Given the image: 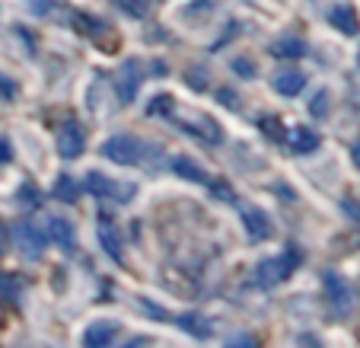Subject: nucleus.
Returning a JSON list of instances; mask_svg holds the SVG:
<instances>
[{
  "instance_id": "obj_1",
  "label": "nucleus",
  "mask_w": 360,
  "mask_h": 348,
  "mask_svg": "<svg viewBox=\"0 0 360 348\" xmlns=\"http://www.w3.org/2000/svg\"><path fill=\"white\" fill-rule=\"evenodd\" d=\"M297 266H300L297 249H287L284 256H271V259L259 262V268H255V285H262V287L281 285V281H287L293 272H297Z\"/></svg>"
},
{
  "instance_id": "obj_2",
  "label": "nucleus",
  "mask_w": 360,
  "mask_h": 348,
  "mask_svg": "<svg viewBox=\"0 0 360 348\" xmlns=\"http://www.w3.org/2000/svg\"><path fill=\"white\" fill-rule=\"evenodd\" d=\"M102 154L112 160V163H118V166H134V163H141V141L137 137H131V135H115V137H109V141L102 144Z\"/></svg>"
},
{
  "instance_id": "obj_3",
  "label": "nucleus",
  "mask_w": 360,
  "mask_h": 348,
  "mask_svg": "<svg viewBox=\"0 0 360 348\" xmlns=\"http://www.w3.org/2000/svg\"><path fill=\"white\" fill-rule=\"evenodd\" d=\"M326 294H328V304H332V310H335V316H347L351 313V307H354V294H351V287H347V281L341 278L338 272H326Z\"/></svg>"
},
{
  "instance_id": "obj_4",
  "label": "nucleus",
  "mask_w": 360,
  "mask_h": 348,
  "mask_svg": "<svg viewBox=\"0 0 360 348\" xmlns=\"http://www.w3.org/2000/svg\"><path fill=\"white\" fill-rule=\"evenodd\" d=\"M13 240H16V249H20L22 256H29V259H39V256L45 253V243H48V237L35 224H20L13 233Z\"/></svg>"
},
{
  "instance_id": "obj_5",
  "label": "nucleus",
  "mask_w": 360,
  "mask_h": 348,
  "mask_svg": "<svg viewBox=\"0 0 360 348\" xmlns=\"http://www.w3.org/2000/svg\"><path fill=\"white\" fill-rule=\"evenodd\" d=\"M58 154L64 160H77L83 154V131L77 122H64L58 131Z\"/></svg>"
},
{
  "instance_id": "obj_6",
  "label": "nucleus",
  "mask_w": 360,
  "mask_h": 348,
  "mask_svg": "<svg viewBox=\"0 0 360 348\" xmlns=\"http://www.w3.org/2000/svg\"><path fill=\"white\" fill-rule=\"evenodd\" d=\"M141 61H128L122 70H118V103L128 106L137 96V87H141Z\"/></svg>"
},
{
  "instance_id": "obj_7",
  "label": "nucleus",
  "mask_w": 360,
  "mask_h": 348,
  "mask_svg": "<svg viewBox=\"0 0 360 348\" xmlns=\"http://www.w3.org/2000/svg\"><path fill=\"white\" fill-rule=\"evenodd\" d=\"M243 224H245V233H249L252 243H265V240L271 237V220H268V214L259 211V208H245Z\"/></svg>"
},
{
  "instance_id": "obj_8",
  "label": "nucleus",
  "mask_w": 360,
  "mask_h": 348,
  "mask_svg": "<svg viewBox=\"0 0 360 348\" xmlns=\"http://www.w3.org/2000/svg\"><path fill=\"white\" fill-rule=\"evenodd\" d=\"M328 23H332L338 32H345V35H357L360 32V16H357V10H354L351 4H335V7L328 10Z\"/></svg>"
},
{
  "instance_id": "obj_9",
  "label": "nucleus",
  "mask_w": 360,
  "mask_h": 348,
  "mask_svg": "<svg viewBox=\"0 0 360 348\" xmlns=\"http://www.w3.org/2000/svg\"><path fill=\"white\" fill-rule=\"evenodd\" d=\"M115 333H118V326L112 320H96L86 326L83 342H86L89 348H102V345H112V342H115Z\"/></svg>"
},
{
  "instance_id": "obj_10",
  "label": "nucleus",
  "mask_w": 360,
  "mask_h": 348,
  "mask_svg": "<svg viewBox=\"0 0 360 348\" xmlns=\"http://www.w3.org/2000/svg\"><path fill=\"white\" fill-rule=\"evenodd\" d=\"M179 128L188 131V135H195V137H201V141H211V144H220V141H224V131H220V125L214 122V118H207V116H198L195 125L182 122Z\"/></svg>"
},
{
  "instance_id": "obj_11",
  "label": "nucleus",
  "mask_w": 360,
  "mask_h": 348,
  "mask_svg": "<svg viewBox=\"0 0 360 348\" xmlns=\"http://www.w3.org/2000/svg\"><path fill=\"white\" fill-rule=\"evenodd\" d=\"M319 144H322V137L313 128H306V125H297L290 131V147L297 154H313V151H319Z\"/></svg>"
},
{
  "instance_id": "obj_12",
  "label": "nucleus",
  "mask_w": 360,
  "mask_h": 348,
  "mask_svg": "<svg viewBox=\"0 0 360 348\" xmlns=\"http://www.w3.org/2000/svg\"><path fill=\"white\" fill-rule=\"evenodd\" d=\"M48 237L55 240L61 249H70L74 246V227H70V220L68 218H48Z\"/></svg>"
},
{
  "instance_id": "obj_13",
  "label": "nucleus",
  "mask_w": 360,
  "mask_h": 348,
  "mask_svg": "<svg viewBox=\"0 0 360 348\" xmlns=\"http://www.w3.org/2000/svg\"><path fill=\"white\" fill-rule=\"evenodd\" d=\"M306 87V77L300 74V70H281L278 77H274V89H278L281 96H300Z\"/></svg>"
},
{
  "instance_id": "obj_14",
  "label": "nucleus",
  "mask_w": 360,
  "mask_h": 348,
  "mask_svg": "<svg viewBox=\"0 0 360 348\" xmlns=\"http://www.w3.org/2000/svg\"><path fill=\"white\" fill-rule=\"evenodd\" d=\"M306 51H309V45H306L303 39H297V35H284V39H278L271 45L274 58H303Z\"/></svg>"
},
{
  "instance_id": "obj_15",
  "label": "nucleus",
  "mask_w": 360,
  "mask_h": 348,
  "mask_svg": "<svg viewBox=\"0 0 360 348\" xmlns=\"http://www.w3.org/2000/svg\"><path fill=\"white\" fill-rule=\"evenodd\" d=\"M86 189L93 192V195H102V198L115 195V192H118V195H134V189H128V185H124V189H118V185L112 182V179H105L102 173H89V176H86Z\"/></svg>"
},
{
  "instance_id": "obj_16",
  "label": "nucleus",
  "mask_w": 360,
  "mask_h": 348,
  "mask_svg": "<svg viewBox=\"0 0 360 348\" xmlns=\"http://www.w3.org/2000/svg\"><path fill=\"white\" fill-rule=\"evenodd\" d=\"M99 243L105 246V253L112 256L115 262H122V253H124V246H122V237H118V230L112 224H102L99 227Z\"/></svg>"
},
{
  "instance_id": "obj_17",
  "label": "nucleus",
  "mask_w": 360,
  "mask_h": 348,
  "mask_svg": "<svg viewBox=\"0 0 360 348\" xmlns=\"http://www.w3.org/2000/svg\"><path fill=\"white\" fill-rule=\"evenodd\" d=\"M172 166H176L179 176L191 179V182H211V176H207V173H204L191 157H176V160H172Z\"/></svg>"
},
{
  "instance_id": "obj_18",
  "label": "nucleus",
  "mask_w": 360,
  "mask_h": 348,
  "mask_svg": "<svg viewBox=\"0 0 360 348\" xmlns=\"http://www.w3.org/2000/svg\"><path fill=\"white\" fill-rule=\"evenodd\" d=\"M179 323H182V326L188 329L191 335H198V339H207V335H211V326H207V320H204V316H198V313H185Z\"/></svg>"
},
{
  "instance_id": "obj_19",
  "label": "nucleus",
  "mask_w": 360,
  "mask_h": 348,
  "mask_svg": "<svg viewBox=\"0 0 360 348\" xmlns=\"http://www.w3.org/2000/svg\"><path fill=\"white\" fill-rule=\"evenodd\" d=\"M172 109H176V99H172L169 93H160V96H153V103L147 106V116H172Z\"/></svg>"
},
{
  "instance_id": "obj_20",
  "label": "nucleus",
  "mask_w": 360,
  "mask_h": 348,
  "mask_svg": "<svg viewBox=\"0 0 360 348\" xmlns=\"http://www.w3.org/2000/svg\"><path fill=\"white\" fill-rule=\"evenodd\" d=\"M77 195V182L64 173V176H58V185H55V198H61V201H70V198Z\"/></svg>"
},
{
  "instance_id": "obj_21",
  "label": "nucleus",
  "mask_w": 360,
  "mask_h": 348,
  "mask_svg": "<svg viewBox=\"0 0 360 348\" xmlns=\"http://www.w3.org/2000/svg\"><path fill=\"white\" fill-rule=\"evenodd\" d=\"M77 29H83V32H105V26H102L96 16H89V13L77 16Z\"/></svg>"
},
{
  "instance_id": "obj_22",
  "label": "nucleus",
  "mask_w": 360,
  "mask_h": 348,
  "mask_svg": "<svg viewBox=\"0 0 360 348\" xmlns=\"http://www.w3.org/2000/svg\"><path fill=\"white\" fill-rule=\"evenodd\" d=\"M309 112H313L316 118L326 116V112H328V89H319V93H316V99L309 103Z\"/></svg>"
},
{
  "instance_id": "obj_23",
  "label": "nucleus",
  "mask_w": 360,
  "mask_h": 348,
  "mask_svg": "<svg viewBox=\"0 0 360 348\" xmlns=\"http://www.w3.org/2000/svg\"><path fill=\"white\" fill-rule=\"evenodd\" d=\"M274 125H278V118L274 116H268V118H262V131H265V135H271V137H284V128H274Z\"/></svg>"
},
{
  "instance_id": "obj_24",
  "label": "nucleus",
  "mask_w": 360,
  "mask_h": 348,
  "mask_svg": "<svg viewBox=\"0 0 360 348\" xmlns=\"http://www.w3.org/2000/svg\"><path fill=\"white\" fill-rule=\"evenodd\" d=\"M13 160V144L10 137H0V163H10Z\"/></svg>"
},
{
  "instance_id": "obj_25",
  "label": "nucleus",
  "mask_w": 360,
  "mask_h": 348,
  "mask_svg": "<svg viewBox=\"0 0 360 348\" xmlns=\"http://www.w3.org/2000/svg\"><path fill=\"white\" fill-rule=\"evenodd\" d=\"M233 68L243 70V77H255V68H252V61H245V58H236V61H233Z\"/></svg>"
},
{
  "instance_id": "obj_26",
  "label": "nucleus",
  "mask_w": 360,
  "mask_h": 348,
  "mask_svg": "<svg viewBox=\"0 0 360 348\" xmlns=\"http://www.w3.org/2000/svg\"><path fill=\"white\" fill-rule=\"evenodd\" d=\"M220 103H224V106H230V109H239V99H236V93H230V89H220Z\"/></svg>"
},
{
  "instance_id": "obj_27",
  "label": "nucleus",
  "mask_w": 360,
  "mask_h": 348,
  "mask_svg": "<svg viewBox=\"0 0 360 348\" xmlns=\"http://www.w3.org/2000/svg\"><path fill=\"white\" fill-rule=\"evenodd\" d=\"M341 208H345V211H347V214H351V218H354V220H360V208H357V205H354V198H345V205H341Z\"/></svg>"
},
{
  "instance_id": "obj_28",
  "label": "nucleus",
  "mask_w": 360,
  "mask_h": 348,
  "mask_svg": "<svg viewBox=\"0 0 360 348\" xmlns=\"http://www.w3.org/2000/svg\"><path fill=\"white\" fill-rule=\"evenodd\" d=\"M351 160H354V166H357V170H360V141L354 144V151H351Z\"/></svg>"
},
{
  "instance_id": "obj_29",
  "label": "nucleus",
  "mask_w": 360,
  "mask_h": 348,
  "mask_svg": "<svg viewBox=\"0 0 360 348\" xmlns=\"http://www.w3.org/2000/svg\"><path fill=\"white\" fill-rule=\"evenodd\" d=\"M357 68H360V51H357Z\"/></svg>"
}]
</instances>
